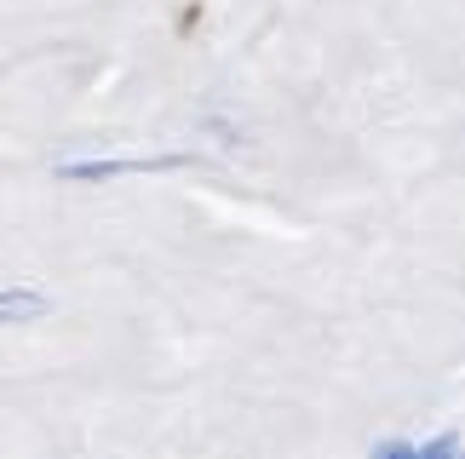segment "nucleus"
<instances>
[{"instance_id":"obj_1","label":"nucleus","mask_w":465,"mask_h":459,"mask_svg":"<svg viewBox=\"0 0 465 459\" xmlns=\"http://www.w3.org/2000/svg\"><path fill=\"white\" fill-rule=\"evenodd\" d=\"M46 298L41 293H0V322H17V316H41Z\"/></svg>"}]
</instances>
